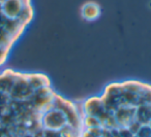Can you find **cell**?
Masks as SVG:
<instances>
[{
	"mask_svg": "<svg viewBox=\"0 0 151 137\" xmlns=\"http://www.w3.org/2000/svg\"><path fill=\"white\" fill-rule=\"evenodd\" d=\"M33 17L31 0H0V66L7 61Z\"/></svg>",
	"mask_w": 151,
	"mask_h": 137,
	"instance_id": "3957f363",
	"label": "cell"
},
{
	"mask_svg": "<svg viewBox=\"0 0 151 137\" xmlns=\"http://www.w3.org/2000/svg\"><path fill=\"white\" fill-rule=\"evenodd\" d=\"M81 106L59 94L48 75L0 71V137H82Z\"/></svg>",
	"mask_w": 151,
	"mask_h": 137,
	"instance_id": "6da1fadb",
	"label": "cell"
},
{
	"mask_svg": "<svg viewBox=\"0 0 151 137\" xmlns=\"http://www.w3.org/2000/svg\"><path fill=\"white\" fill-rule=\"evenodd\" d=\"M82 15L84 17V19L92 21V20H95L101 15V9H99V6L97 4H95L93 2H89L83 6Z\"/></svg>",
	"mask_w": 151,
	"mask_h": 137,
	"instance_id": "277c9868",
	"label": "cell"
},
{
	"mask_svg": "<svg viewBox=\"0 0 151 137\" xmlns=\"http://www.w3.org/2000/svg\"><path fill=\"white\" fill-rule=\"evenodd\" d=\"M82 137H151V85L136 79L108 85L81 105Z\"/></svg>",
	"mask_w": 151,
	"mask_h": 137,
	"instance_id": "7a4b0ae2",
	"label": "cell"
}]
</instances>
